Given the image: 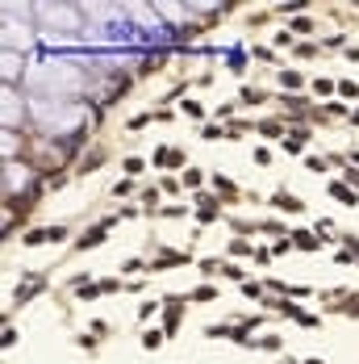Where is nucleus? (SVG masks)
Here are the masks:
<instances>
[{
	"mask_svg": "<svg viewBox=\"0 0 359 364\" xmlns=\"http://www.w3.org/2000/svg\"><path fill=\"white\" fill-rule=\"evenodd\" d=\"M292 243H297L301 251H313V247H317V239H313L309 230H297V234H292Z\"/></svg>",
	"mask_w": 359,
	"mask_h": 364,
	"instance_id": "1",
	"label": "nucleus"
},
{
	"mask_svg": "<svg viewBox=\"0 0 359 364\" xmlns=\"http://www.w3.org/2000/svg\"><path fill=\"white\" fill-rule=\"evenodd\" d=\"M163 343V331H146V335H142V348H159Z\"/></svg>",
	"mask_w": 359,
	"mask_h": 364,
	"instance_id": "2",
	"label": "nucleus"
},
{
	"mask_svg": "<svg viewBox=\"0 0 359 364\" xmlns=\"http://www.w3.org/2000/svg\"><path fill=\"white\" fill-rule=\"evenodd\" d=\"M280 84H284V88H301V76H297V71H284Z\"/></svg>",
	"mask_w": 359,
	"mask_h": 364,
	"instance_id": "3",
	"label": "nucleus"
},
{
	"mask_svg": "<svg viewBox=\"0 0 359 364\" xmlns=\"http://www.w3.org/2000/svg\"><path fill=\"white\" fill-rule=\"evenodd\" d=\"M247 251H251V247H247L242 239H234V243H230V256H247Z\"/></svg>",
	"mask_w": 359,
	"mask_h": 364,
	"instance_id": "4",
	"label": "nucleus"
}]
</instances>
